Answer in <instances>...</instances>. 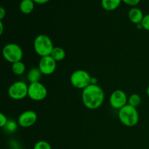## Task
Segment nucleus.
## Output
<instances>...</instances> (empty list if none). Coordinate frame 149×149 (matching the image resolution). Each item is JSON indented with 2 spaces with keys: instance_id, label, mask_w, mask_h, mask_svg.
Segmentation results:
<instances>
[{
  "instance_id": "obj_1",
  "label": "nucleus",
  "mask_w": 149,
  "mask_h": 149,
  "mask_svg": "<svg viewBox=\"0 0 149 149\" xmlns=\"http://www.w3.org/2000/svg\"><path fill=\"white\" fill-rule=\"evenodd\" d=\"M105 98L103 90L97 84H91L84 89L81 100L86 108L91 110L98 109L102 106Z\"/></svg>"
},
{
  "instance_id": "obj_2",
  "label": "nucleus",
  "mask_w": 149,
  "mask_h": 149,
  "mask_svg": "<svg viewBox=\"0 0 149 149\" xmlns=\"http://www.w3.org/2000/svg\"><path fill=\"white\" fill-rule=\"evenodd\" d=\"M121 123L127 127H134L138 123L139 113L136 108L127 104L119 110L118 113Z\"/></svg>"
},
{
  "instance_id": "obj_3",
  "label": "nucleus",
  "mask_w": 149,
  "mask_h": 149,
  "mask_svg": "<svg viewBox=\"0 0 149 149\" xmlns=\"http://www.w3.org/2000/svg\"><path fill=\"white\" fill-rule=\"evenodd\" d=\"M53 46L50 38L45 34H39L35 38L33 42V48L37 55L41 57L48 56L51 55Z\"/></svg>"
},
{
  "instance_id": "obj_4",
  "label": "nucleus",
  "mask_w": 149,
  "mask_h": 149,
  "mask_svg": "<svg viewBox=\"0 0 149 149\" xmlns=\"http://www.w3.org/2000/svg\"><path fill=\"white\" fill-rule=\"evenodd\" d=\"M2 55L4 59L11 63L21 61L23 56L22 48L15 43H9L2 49Z\"/></svg>"
},
{
  "instance_id": "obj_5",
  "label": "nucleus",
  "mask_w": 149,
  "mask_h": 149,
  "mask_svg": "<svg viewBox=\"0 0 149 149\" xmlns=\"http://www.w3.org/2000/svg\"><path fill=\"white\" fill-rule=\"evenodd\" d=\"M91 76L87 71L79 69L72 73L70 77V81L76 88L84 90L91 84Z\"/></svg>"
},
{
  "instance_id": "obj_6",
  "label": "nucleus",
  "mask_w": 149,
  "mask_h": 149,
  "mask_svg": "<svg viewBox=\"0 0 149 149\" xmlns=\"http://www.w3.org/2000/svg\"><path fill=\"white\" fill-rule=\"evenodd\" d=\"M29 86L23 81H17L12 84L8 89V95L10 98L15 100H20L28 96Z\"/></svg>"
},
{
  "instance_id": "obj_7",
  "label": "nucleus",
  "mask_w": 149,
  "mask_h": 149,
  "mask_svg": "<svg viewBox=\"0 0 149 149\" xmlns=\"http://www.w3.org/2000/svg\"><path fill=\"white\" fill-rule=\"evenodd\" d=\"M47 95V90L43 84L39 82L31 83L29 85L28 96L34 101H41L46 98Z\"/></svg>"
},
{
  "instance_id": "obj_8",
  "label": "nucleus",
  "mask_w": 149,
  "mask_h": 149,
  "mask_svg": "<svg viewBox=\"0 0 149 149\" xmlns=\"http://www.w3.org/2000/svg\"><path fill=\"white\" fill-rule=\"evenodd\" d=\"M128 98L126 93L122 90H116L113 91L109 97V103L111 106L115 109H121L126 106Z\"/></svg>"
},
{
  "instance_id": "obj_9",
  "label": "nucleus",
  "mask_w": 149,
  "mask_h": 149,
  "mask_svg": "<svg viewBox=\"0 0 149 149\" xmlns=\"http://www.w3.org/2000/svg\"><path fill=\"white\" fill-rule=\"evenodd\" d=\"M56 67V61L52 58L51 55H48L41 58L38 68L44 75H50L55 72Z\"/></svg>"
},
{
  "instance_id": "obj_10",
  "label": "nucleus",
  "mask_w": 149,
  "mask_h": 149,
  "mask_svg": "<svg viewBox=\"0 0 149 149\" xmlns=\"http://www.w3.org/2000/svg\"><path fill=\"white\" fill-rule=\"evenodd\" d=\"M37 120V114L32 110H28L23 112L19 116L17 124L21 127L27 128L33 126Z\"/></svg>"
},
{
  "instance_id": "obj_11",
  "label": "nucleus",
  "mask_w": 149,
  "mask_h": 149,
  "mask_svg": "<svg viewBox=\"0 0 149 149\" xmlns=\"http://www.w3.org/2000/svg\"><path fill=\"white\" fill-rule=\"evenodd\" d=\"M128 17L132 23L138 25L141 23L144 15L141 9L134 7L130 10L129 13H128Z\"/></svg>"
},
{
  "instance_id": "obj_12",
  "label": "nucleus",
  "mask_w": 149,
  "mask_h": 149,
  "mask_svg": "<svg viewBox=\"0 0 149 149\" xmlns=\"http://www.w3.org/2000/svg\"><path fill=\"white\" fill-rule=\"evenodd\" d=\"M34 1L33 0H22L20 4V10L25 15L31 13L34 10Z\"/></svg>"
},
{
  "instance_id": "obj_13",
  "label": "nucleus",
  "mask_w": 149,
  "mask_h": 149,
  "mask_svg": "<svg viewBox=\"0 0 149 149\" xmlns=\"http://www.w3.org/2000/svg\"><path fill=\"white\" fill-rule=\"evenodd\" d=\"M122 0H101L102 7L106 11H113L119 7Z\"/></svg>"
},
{
  "instance_id": "obj_14",
  "label": "nucleus",
  "mask_w": 149,
  "mask_h": 149,
  "mask_svg": "<svg viewBox=\"0 0 149 149\" xmlns=\"http://www.w3.org/2000/svg\"><path fill=\"white\" fill-rule=\"evenodd\" d=\"M42 75V74L39 68H32L28 73L27 79L30 83L39 82Z\"/></svg>"
},
{
  "instance_id": "obj_15",
  "label": "nucleus",
  "mask_w": 149,
  "mask_h": 149,
  "mask_svg": "<svg viewBox=\"0 0 149 149\" xmlns=\"http://www.w3.org/2000/svg\"><path fill=\"white\" fill-rule=\"evenodd\" d=\"M51 56L55 61H61L65 58V52L61 47H55L51 52Z\"/></svg>"
},
{
  "instance_id": "obj_16",
  "label": "nucleus",
  "mask_w": 149,
  "mask_h": 149,
  "mask_svg": "<svg viewBox=\"0 0 149 149\" xmlns=\"http://www.w3.org/2000/svg\"><path fill=\"white\" fill-rule=\"evenodd\" d=\"M26 71V65L22 61H18L13 63L12 65V71L15 75H22Z\"/></svg>"
},
{
  "instance_id": "obj_17",
  "label": "nucleus",
  "mask_w": 149,
  "mask_h": 149,
  "mask_svg": "<svg viewBox=\"0 0 149 149\" xmlns=\"http://www.w3.org/2000/svg\"><path fill=\"white\" fill-rule=\"evenodd\" d=\"M141 103V96L138 94H132L130 96V97L128 98V104L130 105V106H133V107H138L140 106Z\"/></svg>"
},
{
  "instance_id": "obj_18",
  "label": "nucleus",
  "mask_w": 149,
  "mask_h": 149,
  "mask_svg": "<svg viewBox=\"0 0 149 149\" xmlns=\"http://www.w3.org/2000/svg\"><path fill=\"white\" fill-rule=\"evenodd\" d=\"M4 128L7 132H10V133H13V132H14L17 130V124L14 120H8L7 125H5Z\"/></svg>"
},
{
  "instance_id": "obj_19",
  "label": "nucleus",
  "mask_w": 149,
  "mask_h": 149,
  "mask_svg": "<svg viewBox=\"0 0 149 149\" xmlns=\"http://www.w3.org/2000/svg\"><path fill=\"white\" fill-rule=\"evenodd\" d=\"M33 149H52L50 144L45 141H39L33 146Z\"/></svg>"
},
{
  "instance_id": "obj_20",
  "label": "nucleus",
  "mask_w": 149,
  "mask_h": 149,
  "mask_svg": "<svg viewBox=\"0 0 149 149\" xmlns=\"http://www.w3.org/2000/svg\"><path fill=\"white\" fill-rule=\"evenodd\" d=\"M141 26H142L143 29L149 31V14L144 15L143 19L141 22Z\"/></svg>"
},
{
  "instance_id": "obj_21",
  "label": "nucleus",
  "mask_w": 149,
  "mask_h": 149,
  "mask_svg": "<svg viewBox=\"0 0 149 149\" xmlns=\"http://www.w3.org/2000/svg\"><path fill=\"white\" fill-rule=\"evenodd\" d=\"M7 122H8V119H7V116L3 113H0V127L4 128L5 125H7Z\"/></svg>"
},
{
  "instance_id": "obj_22",
  "label": "nucleus",
  "mask_w": 149,
  "mask_h": 149,
  "mask_svg": "<svg viewBox=\"0 0 149 149\" xmlns=\"http://www.w3.org/2000/svg\"><path fill=\"white\" fill-rule=\"evenodd\" d=\"M125 4H127V5L132 6V7H135V6L138 5L140 3L141 0H122Z\"/></svg>"
},
{
  "instance_id": "obj_23",
  "label": "nucleus",
  "mask_w": 149,
  "mask_h": 149,
  "mask_svg": "<svg viewBox=\"0 0 149 149\" xmlns=\"http://www.w3.org/2000/svg\"><path fill=\"white\" fill-rule=\"evenodd\" d=\"M10 147L13 149H21V146L17 141H13L10 142Z\"/></svg>"
},
{
  "instance_id": "obj_24",
  "label": "nucleus",
  "mask_w": 149,
  "mask_h": 149,
  "mask_svg": "<svg viewBox=\"0 0 149 149\" xmlns=\"http://www.w3.org/2000/svg\"><path fill=\"white\" fill-rule=\"evenodd\" d=\"M6 15V10L3 7H0V20H2Z\"/></svg>"
},
{
  "instance_id": "obj_25",
  "label": "nucleus",
  "mask_w": 149,
  "mask_h": 149,
  "mask_svg": "<svg viewBox=\"0 0 149 149\" xmlns=\"http://www.w3.org/2000/svg\"><path fill=\"white\" fill-rule=\"evenodd\" d=\"M34 1L35 4H44L47 3L48 1H49L50 0H33Z\"/></svg>"
},
{
  "instance_id": "obj_26",
  "label": "nucleus",
  "mask_w": 149,
  "mask_h": 149,
  "mask_svg": "<svg viewBox=\"0 0 149 149\" xmlns=\"http://www.w3.org/2000/svg\"><path fill=\"white\" fill-rule=\"evenodd\" d=\"M3 31H4V26L1 20H0V35H2Z\"/></svg>"
},
{
  "instance_id": "obj_27",
  "label": "nucleus",
  "mask_w": 149,
  "mask_h": 149,
  "mask_svg": "<svg viewBox=\"0 0 149 149\" xmlns=\"http://www.w3.org/2000/svg\"><path fill=\"white\" fill-rule=\"evenodd\" d=\"M91 84H97V79L95 77H92L91 79Z\"/></svg>"
},
{
  "instance_id": "obj_28",
  "label": "nucleus",
  "mask_w": 149,
  "mask_h": 149,
  "mask_svg": "<svg viewBox=\"0 0 149 149\" xmlns=\"http://www.w3.org/2000/svg\"><path fill=\"white\" fill-rule=\"evenodd\" d=\"M146 93H147V95L149 97V86H148V87H147L146 89Z\"/></svg>"
}]
</instances>
